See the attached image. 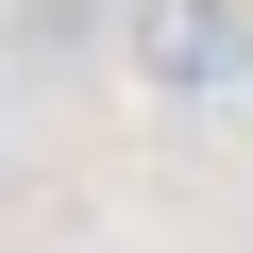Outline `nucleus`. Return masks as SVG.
Returning a JSON list of instances; mask_svg holds the SVG:
<instances>
[{
  "label": "nucleus",
  "instance_id": "nucleus-1",
  "mask_svg": "<svg viewBox=\"0 0 253 253\" xmlns=\"http://www.w3.org/2000/svg\"><path fill=\"white\" fill-rule=\"evenodd\" d=\"M118 68L152 101H236L253 84V0H118Z\"/></svg>",
  "mask_w": 253,
  "mask_h": 253
},
{
  "label": "nucleus",
  "instance_id": "nucleus-2",
  "mask_svg": "<svg viewBox=\"0 0 253 253\" xmlns=\"http://www.w3.org/2000/svg\"><path fill=\"white\" fill-rule=\"evenodd\" d=\"M0 51H17V68H84V51H118V0H17Z\"/></svg>",
  "mask_w": 253,
  "mask_h": 253
}]
</instances>
